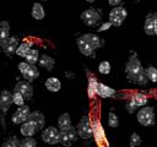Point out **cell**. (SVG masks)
<instances>
[{
    "label": "cell",
    "instance_id": "1",
    "mask_svg": "<svg viewBox=\"0 0 157 147\" xmlns=\"http://www.w3.org/2000/svg\"><path fill=\"white\" fill-rule=\"evenodd\" d=\"M125 74H126V77L130 82L132 83H137V85H146L147 83V76H146V70L142 67L140 60L137 59V56L135 54H132L126 65H125Z\"/></svg>",
    "mask_w": 157,
    "mask_h": 147
},
{
    "label": "cell",
    "instance_id": "2",
    "mask_svg": "<svg viewBox=\"0 0 157 147\" xmlns=\"http://www.w3.org/2000/svg\"><path fill=\"white\" fill-rule=\"evenodd\" d=\"M92 134H93L96 143L99 147H109V143H108V141L105 138L104 129H103V126H102V124H101V121L98 119H93L92 120Z\"/></svg>",
    "mask_w": 157,
    "mask_h": 147
},
{
    "label": "cell",
    "instance_id": "3",
    "mask_svg": "<svg viewBox=\"0 0 157 147\" xmlns=\"http://www.w3.org/2000/svg\"><path fill=\"white\" fill-rule=\"evenodd\" d=\"M81 20L87 26H97L102 20V13L98 9L90 7L81 13Z\"/></svg>",
    "mask_w": 157,
    "mask_h": 147
},
{
    "label": "cell",
    "instance_id": "4",
    "mask_svg": "<svg viewBox=\"0 0 157 147\" xmlns=\"http://www.w3.org/2000/svg\"><path fill=\"white\" fill-rule=\"evenodd\" d=\"M137 121L142 125V126H151L155 124V111L151 107H142L139 109L137 111Z\"/></svg>",
    "mask_w": 157,
    "mask_h": 147
},
{
    "label": "cell",
    "instance_id": "5",
    "mask_svg": "<svg viewBox=\"0 0 157 147\" xmlns=\"http://www.w3.org/2000/svg\"><path fill=\"white\" fill-rule=\"evenodd\" d=\"M77 132H78V136L83 140H87L90 137H93V134H92V121L90 120L88 116H82L81 120L78 121L77 126Z\"/></svg>",
    "mask_w": 157,
    "mask_h": 147
},
{
    "label": "cell",
    "instance_id": "6",
    "mask_svg": "<svg viewBox=\"0 0 157 147\" xmlns=\"http://www.w3.org/2000/svg\"><path fill=\"white\" fill-rule=\"evenodd\" d=\"M125 17H126V10L123 6H115L109 12V22L115 27L121 26Z\"/></svg>",
    "mask_w": 157,
    "mask_h": 147
},
{
    "label": "cell",
    "instance_id": "7",
    "mask_svg": "<svg viewBox=\"0 0 157 147\" xmlns=\"http://www.w3.org/2000/svg\"><path fill=\"white\" fill-rule=\"evenodd\" d=\"M77 137H78V132L77 129H75L74 126H70L69 129L60 131V143L66 147L71 146L77 140Z\"/></svg>",
    "mask_w": 157,
    "mask_h": 147
},
{
    "label": "cell",
    "instance_id": "8",
    "mask_svg": "<svg viewBox=\"0 0 157 147\" xmlns=\"http://www.w3.org/2000/svg\"><path fill=\"white\" fill-rule=\"evenodd\" d=\"M42 140L45 143L56 145L58 142H60V131L54 126L45 127L43 130V132H42Z\"/></svg>",
    "mask_w": 157,
    "mask_h": 147
},
{
    "label": "cell",
    "instance_id": "9",
    "mask_svg": "<svg viewBox=\"0 0 157 147\" xmlns=\"http://www.w3.org/2000/svg\"><path fill=\"white\" fill-rule=\"evenodd\" d=\"M29 107L28 105H22V107H18L16 109V111L12 114L11 116V121L16 125H22L23 123H26L28 120V116H29Z\"/></svg>",
    "mask_w": 157,
    "mask_h": 147
},
{
    "label": "cell",
    "instance_id": "10",
    "mask_svg": "<svg viewBox=\"0 0 157 147\" xmlns=\"http://www.w3.org/2000/svg\"><path fill=\"white\" fill-rule=\"evenodd\" d=\"M13 91L20 92L21 94H23V97L26 99H31L33 97V87H32L31 82H28V81H18L15 85Z\"/></svg>",
    "mask_w": 157,
    "mask_h": 147
},
{
    "label": "cell",
    "instance_id": "11",
    "mask_svg": "<svg viewBox=\"0 0 157 147\" xmlns=\"http://www.w3.org/2000/svg\"><path fill=\"white\" fill-rule=\"evenodd\" d=\"M76 43H77L78 50H80L83 55H86V56H94V51H96V49L92 47V44H91L83 36L78 37Z\"/></svg>",
    "mask_w": 157,
    "mask_h": 147
},
{
    "label": "cell",
    "instance_id": "12",
    "mask_svg": "<svg viewBox=\"0 0 157 147\" xmlns=\"http://www.w3.org/2000/svg\"><path fill=\"white\" fill-rule=\"evenodd\" d=\"M12 103H13L12 93H10V91H7V89H2L1 94H0V108H1V111L6 113Z\"/></svg>",
    "mask_w": 157,
    "mask_h": 147
},
{
    "label": "cell",
    "instance_id": "13",
    "mask_svg": "<svg viewBox=\"0 0 157 147\" xmlns=\"http://www.w3.org/2000/svg\"><path fill=\"white\" fill-rule=\"evenodd\" d=\"M39 129L37 127V125L29 120H27L26 123H23L20 127V131H21V135L26 136V137H32Z\"/></svg>",
    "mask_w": 157,
    "mask_h": 147
},
{
    "label": "cell",
    "instance_id": "14",
    "mask_svg": "<svg viewBox=\"0 0 157 147\" xmlns=\"http://www.w3.org/2000/svg\"><path fill=\"white\" fill-rule=\"evenodd\" d=\"M10 39V24L6 21H2L0 23V45L4 48Z\"/></svg>",
    "mask_w": 157,
    "mask_h": 147
},
{
    "label": "cell",
    "instance_id": "15",
    "mask_svg": "<svg viewBox=\"0 0 157 147\" xmlns=\"http://www.w3.org/2000/svg\"><path fill=\"white\" fill-rule=\"evenodd\" d=\"M18 45H20V44H18V38H17V37H10V39L7 40L6 45H5L2 49H4V51H5V54H6L7 56H12V55L16 53Z\"/></svg>",
    "mask_w": 157,
    "mask_h": 147
},
{
    "label": "cell",
    "instance_id": "16",
    "mask_svg": "<svg viewBox=\"0 0 157 147\" xmlns=\"http://www.w3.org/2000/svg\"><path fill=\"white\" fill-rule=\"evenodd\" d=\"M28 120L32 121V123H34L39 130H42V129L44 127V125H45V118H44V115H43L40 111H38V110L31 111V114H29V116H28Z\"/></svg>",
    "mask_w": 157,
    "mask_h": 147
},
{
    "label": "cell",
    "instance_id": "17",
    "mask_svg": "<svg viewBox=\"0 0 157 147\" xmlns=\"http://www.w3.org/2000/svg\"><path fill=\"white\" fill-rule=\"evenodd\" d=\"M115 89L104 85V83H98V89H97V94L102 98H110V97H114L115 96Z\"/></svg>",
    "mask_w": 157,
    "mask_h": 147
},
{
    "label": "cell",
    "instance_id": "18",
    "mask_svg": "<svg viewBox=\"0 0 157 147\" xmlns=\"http://www.w3.org/2000/svg\"><path fill=\"white\" fill-rule=\"evenodd\" d=\"M22 76H23V78L26 81L32 82V81H34L39 76V71H38V69H37L36 65H31L29 64V66L26 69V71L22 74Z\"/></svg>",
    "mask_w": 157,
    "mask_h": 147
},
{
    "label": "cell",
    "instance_id": "19",
    "mask_svg": "<svg viewBox=\"0 0 157 147\" xmlns=\"http://www.w3.org/2000/svg\"><path fill=\"white\" fill-rule=\"evenodd\" d=\"M144 29H145V33L148 36L155 34V13H150L146 16V20L144 23Z\"/></svg>",
    "mask_w": 157,
    "mask_h": 147
},
{
    "label": "cell",
    "instance_id": "20",
    "mask_svg": "<svg viewBox=\"0 0 157 147\" xmlns=\"http://www.w3.org/2000/svg\"><path fill=\"white\" fill-rule=\"evenodd\" d=\"M44 85H45V88L48 91H50V92H58L61 88V82L56 77H49V78H47Z\"/></svg>",
    "mask_w": 157,
    "mask_h": 147
},
{
    "label": "cell",
    "instance_id": "21",
    "mask_svg": "<svg viewBox=\"0 0 157 147\" xmlns=\"http://www.w3.org/2000/svg\"><path fill=\"white\" fill-rule=\"evenodd\" d=\"M98 81L94 76H91L88 78V85H87V94L90 98H94L97 96V89H98Z\"/></svg>",
    "mask_w": 157,
    "mask_h": 147
},
{
    "label": "cell",
    "instance_id": "22",
    "mask_svg": "<svg viewBox=\"0 0 157 147\" xmlns=\"http://www.w3.org/2000/svg\"><path fill=\"white\" fill-rule=\"evenodd\" d=\"M38 62H39V66H40V67L47 69V70H53V67H54V65H55V60H54L52 56L47 55V54L40 55Z\"/></svg>",
    "mask_w": 157,
    "mask_h": 147
},
{
    "label": "cell",
    "instance_id": "23",
    "mask_svg": "<svg viewBox=\"0 0 157 147\" xmlns=\"http://www.w3.org/2000/svg\"><path fill=\"white\" fill-rule=\"evenodd\" d=\"M71 125V118L69 115V113H64L59 116L58 119V127H59V131L61 130H65V129H69Z\"/></svg>",
    "mask_w": 157,
    "mask_h": 147
},
{
    "label": "cell",
    "instance_id": "24",
    "mask_svg": "<svg viewBox=\"0 0 157 147\" xmlns=\"http://www.w3.org/2000/svg\"><path fill=\"white\" fill-rule=\"evenodd\" d=\"M83 37L92 44V47L94 49H98V48H101L103 45V39L99 38L98 36L93 34V33H86V34H83Z\"/></svg>",
    "mask_w": 157,
    "mask_h": 147
},
{
    "label": "cell",
    "instance_id": "25",
    "mask_svg": "<svg viewBox=\"0 0 157 147\" xmlns=\"http://www.w3.org/2000/svg\"><path fill=\"white\" fill-rule=\"evenodd\" d=\"M32 16L36 20H43L45 13H44V9L42 6L40 2H34L32 6Z\"/></svg>",
    "mask_w": 157,
    "mask_h": 147
},
{
    "label": "cell",
    "instance_id": "26",
    "mask_svg": "<svg viewBox=\"0 0 157 147\" xmlns=\"http://www.w3.org/2000/svg\"><path fill=\"white\" fill-rule=\"evenodd\" d=\"M32 45H33L32 42H22V43L18 45V48H17V50H16V54H17L20 58H25V56L27 55V53L32 49Z\"/></svg>",
    "mask_w": 157,
    "mask_h": 147
},
{
    "label": "cell",
    "instance_id": "27",
    "mask_svg": "<svg viewBox=\"0 0 157 147\" xmlns=\"http://www.w3.org/2000/svg\"><path fill=\"white\" fill-rule=\"evenodd\" d=\"M132 100H134V103L136 104V107L139 108V107H145L146 104H147V96H145L144 93H134L131 97H130Z\"/></svg>",
    "mask_w": 157,
    "mask_h": 147
},
{
    "label": "cell",
    "instance_id": "28",
    "mask_svg": "<svg viewBox=\"0 0 157 147\" xmlns=\"http://www.w3.org/2000/svg\"><path fill=\"white\" fill-rule=\"evenodd\" d=\"M39 53H38V50L37 49H34V48H32L28 53H27V55L25 56V59H26V61L28 62V64H31V65H34L36 62H38L39 61Z\"/></svg>",
    "mask_w": 157,
    "mask_h": 147
},
{
    "label": "cell",
    "instance_id": "29",
    "mask_svg": "<svg viewBox=\"0 0 157 147\" xmlns=\"http://www.w3.org/2000/svg\"><path fill=\"white\" fill-rule=\"evenodd\" d=\"M145 70H146V76H147V78H148L150 81H152V82H157V69H156L155 66L150 65V66H147Z\"/></svg>",
    "mask_w": 157,
    "mask_h": 147
},
{
    "label": "cell",
    "instance_id": "30",
    "mask_svg": "<svg viewBox=\"0 0 157 147\" xmlns=\"http://www.w3.org/2000/svg\"><path fill=\"white\" fill-rule=\"evenodd\" d=\"M12 99H13V104H16L17 107H22V105H25V97H23V94H21L20 92H16V91H13V93H12Z\"/></svg>",
    "mask_w": 157,
    "mask_h": 147
},
{
    "label": "cell",
    "instance_id": "31",
    "mask_svg": "<svg viewBox=\"0 0 157 147\" xmlns=\"http://www.w3.org/2000/svg\"><path fill=\"white\" fill-rule=\"evenodd\" d=\"M108 125L110 127H118L119 125V119H118V115L113 111H109L108 113Z\"/></svg>",
    "mask_w": 157,
    "mask_h": 147
},
{
    "label": "cell",
    "instance_id": "32",
    "mask_svg": "<svg viewBox=\"0 0 157 147\" xmlns=\"http://www.w3.org/2000/svg\"><path fill=\"white\" fill-rule=\"evenodd\" d=\"M141 137L137 132H132L131 136H130V141H129V146L130 147H137L141 145Z\"/></svg>",
    "mask_w": 157,
    "mask_h": 147
},
{
    "label": "cell",
    "instance_id": "33",
    "mask_svg": "<svg viewBox=\"0 0 157 147\" xmlns=\"http://www.w3.org/2000/svg\"><path fill=\"white\" fill-rule=\"evenodd\" d=\"M2 147H21V141H18L17 137L12 136V137L7 138V140L4 142Z\"/></svg>",
    "mask_w": 157,
    "mask_h": 147
},
{
    "label": "cell",
    "instance_id": "34",
    "mask_svg": "<svg viewBox=\"0 0 157 147\" xmlns=\"http://www.w3.org/2000/svg\"><path fill=\"white\" fill-rule=\"evenodd\" d=\"M98 71L101 74H103V75H108L110 72V64H109V61H107V60L102 61L99 64V66H98Z\"/></svg>",
    "mask_w": 157,
    "mask_h": 147
},
{
    "label": "cell",
    "instance_id": "35",
    "mask_svg": "<svg viewBox=\"0 0 157 147\" xmlns=\"http://www.w3.org/2000/svg\"><path fill=\"white\" fill-rule=\"evenodd\" d=\"M21 147H37V141L33 137H25L21 140Z\"/></svg>",
    "mask_w": 157,
    "mask_h": 147
},
{
    "label": "cell",
    "instance_id": "36",
    "mask_svg": "<svg viewBox=\"0 0 157 147\" xmlns=\"http://www.w3.org/2000/svg\"><path fill=\"white\" fill-rule=\"evenodd\" d=\"M136 109H137L136 104L134 103V100H132L131 98H129V100H128V103H126V110H128V113L132 114V113H134Z\"/></svg>",
    "mask_w": 157,
    "mask_h": 147
},
{
    "label": "cell",
    "instance_id": "37",
    "mask_svg": "<svg viewBox=\"0 0 157 147\" xmlns=\"http://www.w3.org/2000/svg\"><path fill=\"white\" fill-rule=\"evenodd\" d=\"M28 66H29V64H28L27 61H22V62H20V64H18V70H20V72L23 74Z\"/></svg>",
    "mask_w": 157,
    "mask_h": 147
},
{
    "label": "cell",
    "instance_id": "38",
    "mask_svg": "<svg viewBox=\"0 0 157 147\" xmlns=\"http://www.w3.org/2000/svg\"><path fill=\"white\" fill-rule=\"evenodd\" d=\"M110 26H113V24H112L109 21H108V22H104V23H103V24H102V26L98 28V31H99V32H102V31H105V29H108Z\"/></svg>",
    "mask_w": 157,
    "mask_h": 147
},
{
    "label": "cell",
    "instance_id": "39",
    "mask_svg": "<svg viewBox=\"0 0 157 147\" xmlns=\"http://www.w3.org/2000/svg\"><path fill=\"white\" fill-rule=\"evenodd\" d=\"M121 1H123V0H108V4L115 7V6H119V4H120Z\"/></svg>",
    "mask_w": 157,
    "mask_h": 147
},
{
    "label": "cell",
    "instance_id": "40",
    "mask_svg": "<svg viewBox=\"0 0 157 147\" xmlns=\"http://www.w3.org/2000/svg\"><path fill=\"white\" fill-rule=\"evenodd\" d=\"M155 34L157 36V13H155Z\"/></svg>",
    "mask_w": 157,
    "mask_h": 147
},
{
    "label": "cell",
    "instance_id": "41",
    "mask_svg": "<svg viewBox=\"0 0 157 147\" xmlns=\"http://www.w3.org/2000/svg\"><path fill=\"white\" fill-rule=\"evenodd\" d=\"M86 1H87V2H93L94 0H86Z\"/></svg>",
    "mask_w": 157,
    "mask_h": 147
},
{
    "label": "cell",
    "instance_id": "42",
    "mask_svg": "<svg viewBox=\"0 0 157 147\" xmlns=\"http://www.w3.org/2000/svg\"><path fill=\"white\" fill-rule=\"evenodd\" d=\"M42 1H47V0H42Z\"/></svg>",
    "mask_w": 157,
    "mask_h": 147
}]
</instances>
